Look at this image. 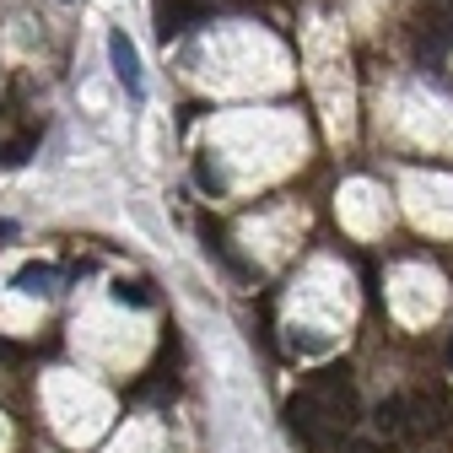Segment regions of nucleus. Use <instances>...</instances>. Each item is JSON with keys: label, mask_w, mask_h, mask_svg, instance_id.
I'll return each instance as SVG.
<instances>
[{"label": "nucleus", "mask_w": 453, "mask_h": 453, "mask_svg": "<svg viewBox=\"0 0 453 453\" xmlns=\"http://www.w3.org/2000/svg\"><path fill=\"white\" fill-rule=\"evenodd\" d=\"M195 173H200V184H205V189H221V173H216V167H211V162H200V167H195Z\"/></svg>", "instance_id": "5"}, {"label": "nucleus", "mask_w": 453, "mask_h": 453, "mask_svg": "<svg viewBox=\"0 0 453 453\" xmlns=\"http://www.w3.org/2000/svg\"><path fill=\"white\" fill-rule=\"evenodd\" d=\"M108 65H113V76H119V87H125L130 97H146V71H141V54H135V43L125 38V27L108 33Z\"/></svg>", "instance_id": "1"}, {"label": "nucleus", "mask_w": 453, "mask_h": 453, "mask_svg": "<svg viewBox=\"0 0 453 453\" xmlns=\"http://www.w3.org/2000/svg\"><path fill=\"white\" fill-rule=\"evenodd\" d=\"M6 238H17V221H0V243H6Z\"/></svg>", "instance_id": "6"}, {"label": "nucleus", "mask_w": 453, "mask_h": 453, "mask_svg": "<svg viewBox=\"0 0 453 453\" xmlns=\"http://www.w3.org/2000/svg\"><path fill=\"white\" fill-rule=\"evenodd\" d=\"M442 432V411L432 400H400V437L421 442V437H437Z\"/></svg>", "instance_id": "2"}, {"label": "nucleus", "mask_w": 453, "mask_h": 453, "mask_svg": "<svg viewBox=\"0 0 453 453\" xmlns=\"http://www.w3.org/2000/svg\"><path fill=\"white\" fill-rule=\"evenodd\" d=\"M448 372H453V340H448Z\"/></svg>", "instance_id": "7"}, {"label": "nucleus", "mask_w": 453, "mask_h": 453, "mask_svg": "<svg viewBox=\"0 0 453 453\" xmlns=\"http://www.w3.org/2000/svg\"><path fill=\"white\" fill-rule=\"evenodd\" d=\"M113 297H119V303H130V308H151L146 280H113Z\"/></svg>", "instance_id": "4"}, {"label": "nucleus", "mask_w": 453, "mask_h": 453, "mask_svg": "<svg viewBox=\"0 0 453 453\" xmlns=\"http://www.w3.org/2000/svg\"><path fill=\"white\" fill-rule=\"evenodd\" d=\"M12 287L27 292V297H54V292H60V270H54V265H22L12 275Z\"/></svg>", "instance_id": "3"}]
</instances>
